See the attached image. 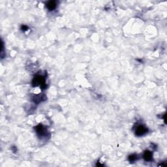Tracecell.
<instances>
[{"mask_svg": "<svg viewBox=\"0 0 167 167\" xmlns=\"http://www.w3.org/2000/svg\"><path fill=\"white\" fill-rule=\"evenodd\" d=\"M143 158L144 159L145 161H152V153L149 151H146L143 155Z\"/></svg>", "mask_w": 167, "mask_h": 167, "instance_id": "obj_4", "label": "cell"}, {"mask_svg": "<svg viewBox=\"0 0 167 167\" xmlns=\"http://www.w3.org/2000/svg\"><path fill=\"white\" fill-rule=\"evenodd\" d=\"M32 85L33 86H41V87H46L45 84V79L43 77L40 75H37L33 78V82H32Z\"/></svg>", "mask_w": 167, "mask_h": 167, "instance_id": "obj_1", "label": "cell"}, {"mask_svg": "<svg viewBox=\"0 0 167 167\" xmlns=\"http://www.w3.org/2000/svg\"><path fill=\"white\" fill-rule=\"evenodd\" d=\"M148 132V128L143 125H140L136 127L135 130V134L139 136H143Z\"/></svg>", "mask_w": 167, "mask_h": 167, "instance_id": "obj_3", "label": "cell"}, {"mask_svg": "<svg viewBox=\"0 0 167 167\" xmlns=\"http://www.w3.org/2000/svg\"><path fill=\"white\" fill-rule=\"evenodd\" d=\"M22 30L24 31V32H25V31H26L27 29V26H22L21 27Z\"/></svg>", "mask_w": 167, "mask_h": 167, "instance_id": "obj_7", "label": "cell"}, {"mask_svg": "<svg viewBox=\"0 0 167 167\" xmlns=\"http://www.w3.org/2000/svg\"><path fill=\"white\" fill-rule=\"evenodd\" d=\"M138 159H139V157H138V155H137L136 154H132V155H131L129 156L128 159L130 162L132 163V162H134L135 161H136Z\"/></svg>", "mask_w": 167, "mask_h": 167, "instance_id": "obj_6", "label": "cell"}, {"mask_svg": "<svg viewBox=\"0 0 167 167\" xmlns=\"http://www.w3.org/2000/svg\"><path fill=\"white\" fill-rule=\"evenodd\" d=\"M56 2L55 1H50L47 4V7L49 11H53L56 8Z\"/></svg>", "mask_w": 167, "mask_h": 167, "instance_id": "obj_5", "label": "cell"}, {"mask_svg": "<svg viewBox=\"0 0 167 167\" xmlns=\"http://www.w3.org/2000/svg\"><path fill=\"white\" fill-rule=\"evenodd\" d=\"M35 131H36L37 134H38L39 137H43L45 136L47 134V130L45 127L43 125H37L35 127Z\"/></svg>", "mask_w": 167, "mask_h": 167, "instance_id": "obj_2", "label": "cell"}]
</instances>
